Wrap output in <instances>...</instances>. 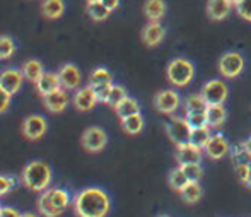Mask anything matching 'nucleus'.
Wrapping results in <instances>:
<instances>
[{
    "instance_id": "f257e3e1",
    "label": "nucleus",
    "mask_w": 251,
    "mask_h": 217,
    "mask_svg": "<svg viewBox=\"0 0 251 217\" xmlns=\"http://www.w3.org/2000/svg\"><path fill=\"white\" fill-rule=\"evenodd\" d=\"M109 209L111 200L102 188H84L74 198V211L79 217H106Z\"/></svg>"
},
{
    "instance_id": "f03ea898",
    "label": "nucleus",
    "mask_w": 251,
    "mask_h": 217,
    "mask_svg": "<svg viewBox=\"0 0 251 217\" xmlns=\"http://www.w3.org/2000/svg\"><path fill=\"white\" fill-rule=\"evenodd\" d=\"M70 204V197L63 188H51L41 191L38 198V211L45 217H58L65 212Z\"/></svg>"
},
{
    "instance_id": "7ed1b4c3",
    "label": "nucleus",
    "mask_w": 251,
    "mask_h": 217,
    "mask_svg": "<svg viewBox=\"0 0 251 217\" xmlns=\"http://www.w3.org/2000/svg\"><path fill=\"white\" fill-rule=\"evenodd\" d=\"M24 187L33 191H45L48 190L51 183V169L47 163L43 161H33L23 169L21 174Z\"/></svg>"
},
{
    "instance_id": "20e7f679",
    "label": "nucleus",
    "mask_w": 251,
    "mask_h": 217,
    "mask_svg": "<svg viewBox=\"0 0 251 217\" xmlns=\"http://www.w3.org/2000/svg\"><path fill=\"white\" fill-rule=\"evenodd\" d=\"M166 77L176 87H185L195 77V65L185 56H176L166 67Z\"/></svg>"
},
{
    "instance_id": "39448f33",
    "label": "nucleus",
    "mask_w": 251,
    "mask_h": 217,
    "mask_svg": "<svg viewBox=\"0 0 251 217\" xmlns=\"http://www.w3.org/2000/svg\"><path fill=\"white\" fill-rule=\"evenodd\" d=\"M245 70V58L238 52H226L219 60V72L226 79H236Z\"/></svg>"
},
{
    "instance_id": "423d86ee",
    "label": "nucleus",
    "mask_w": 251,
    "mask_h": 217,
    "mask_svg": "<svg viewBox=\"0 0 251 217\" xmlns=\"http://www.w3.org/2000/svg\"><path fill=\"white\" fill-rule=\"evenodd\" d=\"M200 94L203 96V99L208 103V106L224 105L226 99H227V96H229V87L222 79H212L203 84Z\"/></svg>"
},
{
    "instance_id": "0eeeda50",
    "label": "nucleus",
    "mask_w": 251,
    "mask_h": 217,
    "mask_svg": "<svg viewBox=\"0 0 251 217\" xmlns=\"http://www.w3.org/2000/svg\"><path fill=\"white\" fill-rule=\"evenodd\" d=\"M166 134L171 138L173 144L179 145V144H186L192 138V127L188 125L186 118L181 116H171V120L166 125Z\"/></svg>"
},
{
    "instance_id": "6e6552de",
    "label": "nucleus",
    "mask_w": 251,
    "mask_h": 217,
    "mask_svg": "<svg viewBox=\"0 0 251 217\" xmlns=\"http://www.w3.org/2000/svg\"><path fill=\"white\" fill-rule=\"evenodd\" d=\"M80 144L87 152H101L108 144V135L101 127H89L84 130Z\"/></svg>"
},
{
    "instance_id": "1a4fd4ad",
    "label": "nucleus",
    "mask_w": 251,
    "mask_h": 217,
    "mask_svg": "<svg viewBox=\"0 0 251 217\" xmlns=\"http://www.w3.org/2000/svg\"><path fill=\"white\" fill-rule=\"evenodd\" d=\"M154 106L159 113H166V115H173L176 109L181 106V98L175 89H164L159 91L154 98Z\"/></svg>"
},
{
    "instance_id": "9d476101",
    "label": "nucleus",
    "mask_w": 251,
    "mask_h": 217,
    "mask_svg": "<svg viewBox=\"0 0 251 217\" xmlns=\"http://www.w3.org/2000/svg\"><path fill=\"white\" fill-rule=\"evenodd\" d=\"M48 130L47 120L41 115H29L24 118L23 122V134L24 137H27L29 140H38L41 138Z\"/></svg>"
},
{
    "instance_id": "9b49d317",
    "label": "nucleus",
    "mask_w": 251,
    "mask_h": 217,
    "mask_svg": "<svg viewBox=\"0 0 251 217\" xmlns=\"http://www.w3.org/2000/svg\"><path fill=\"white\" fill-rule=\"evenodd\" d=\"M203 151L210 159L221 161V159H224L226 156H229V152H231V144H229L227 138H226L222 134H215L210 137V140H208V144L205 145Z\"/></svg>"
},
{
    "instance_id": "f8f14e48",
    "label": "nucleus",
    "mask_w": 251,
    "mask_h": 217,
    "mask_svg": "<svg viewBox=\"0 0 251 217\" xmlns=\"http://www.w3.org/2000/svg\"><path fill=\"white\" fill-rule=\"evenodd\" d=\"M58 79H60V84H62V89H65V91H75V89L80 86L82 76H80V70L77 65H74V63H65V65L60 67Z\"/></svg>"
},
{
    "instance_id": "ddd939ff",
    "label": "nucleus",
    "mask_w": 251,
    "mask_h": 217,
    "mask_svg": "<svg viewBox=\"0 0 251 217\" xmlns=\"http://www.w3.org/2000/svg\"><path fill=\"white\" fill-rule=\"evenodd\" d=\"M201 154H203V149L197 147V145L192 144V142L176 145V163H178L179 166L200 163Z\"/></svg>"
},
{
    "instance_id": "4468645a",
    "label": "nucleus",
    "mask_w": 251,
    "mask_h": 217,
    "mask_svg": "<svg viewBox=\"0 0 251 217\" xmlns=\"http://www.w3.org/2000/svg\"><path fill=\"white\" fill-rule=\"evenodd\" d=\"M24 82V74L19 69H5L0 74V86L5 89L10 96H14L16 92L21 91Z\"/></svg>"
},
{
    "instance_id": "2eb2a0df",
    "label": "nucleus",
    "mask_w": 251,
    "mask_h": 217,
    "mask_svg": "<svg viewBox=\"0 0 251 217\" xmlns=\"http://www.w3.org/2000/svg\"><path fill=\"white\" fill-rule=\"evenodd\" d=\"M98 103H100L98 101V96L91 86L80 87L79 91L74 94V106H75L79 111H91Z\"/></svg>"
},
{
    "instance_id": "dca6fc26",
    "label": "nucleus",
    "mask_w": 251,
    "mask_h": 217,
    "mask_svg": "<svg viewBox=\"0 0 251 217\" xmlns=\"http://www.w3.org/2000/svg\"><path fill=\"white\" fill-rule=\"evenodd\" d=\"M166 38V29L159 21H149L142 29V40L147 46H157Z\"/></svg>"
},
{
    "instance_id": "f3484780",
    "label": "nucleus",
    "mask_w": 251,
    "mask_h": 217,
    "mask_svg": "<svg viewBox=\"0 0 251 217\" xmlns=\"http://www.w3.org/2000/svg\"><path fill=\"white\" fill-rule=\"evenodd\" d=\"M234 3L231 0H208L207 14L212 21H224L231 14Z\"/></svg>"
},
{
    "instance_id": "a211bd4d",
    "label": "nucleus",
    "mask_w": 251,
    "mask_h": 217,
    "mask_svg": "<svg viewBox=\"0 0 251 217\" xmlns=\"http://www.w3.org/2000/svg\"><path fill=\"white\" fill-rule=\"evenodd\" d=\"M43 105H45V108L51 113L63 111L65 106L69 105V96H67V91L60 87L58 91L51 92V94H48V96H43Z\"/></svg>"
},
{
    "instance_id": "6ab92c4d",
    "label": "nucleus",
    "mask_w": 251,
    "mask_h": 217,
    "mask_svg": "<svg viewBox=\"0 0 251 217\" xmlns=\"http://www.w3.org/2000/svg\"><path fill=\"white\" fill-rule=\"evenodd\" d=\"M60 87H62V84H60L58 74H53V72H45L36 82V89L41 96L51 94V92L58 91Z\"/></svg>"
},
{
    "instance_id": "aec40b11",
    "label": "nucleus",
    "mask_w": 251,
    "mask_h": 217,
    "mask_svg": "<svg viewBox=\"0 0 251 217\" xmlns=\"http://www.w3.org/2000/svg\"><path fill=\"white\" fill-rule=\"evenodd\" d=\"M166 2L164 0H146L144 3V14L149 21H161L166 16Z\"/></svg>"
},
{
    "instance_id": "412c9836",
    "label": "nucleus",
    "mask_w": 251,
    "mask_h": 217,
    "mask_svg": "<svg viewBox=\"0 0 251 217\" xmlns=\"http://www.w3.org/2000/svg\"><path fill=\"white\" fill-rule=\"evenodd\" d=\"M227 118V111H226L224 105H212L207 109V120L210 129H219L226 123Z\"/></svg>"
},
{
    "instance_id": "4be33fe9",
    "label": "nucleus",
    "mask_w": 251,
    "mask_h": 217,
    "mask_svg": "<svg viewBox=\"0 0 251 217\" xmlns=\"http://www.w3.org/2000/svg\"><path fill=\"white\" fill-rule=\"evenodd\" d=\"M23 74H24V79L36 84L38 79L45 74L43 63H41L40 60H34V58L27 60V62H24V65H23Z\"/></svg>"
},
{
    "instance_id": "5701e85b",
    "label": "nucleus",
    "mask_w": 251,
    "mask_h": 217,
    "mask_svg": "<svg viewBox=\"0 0 251 217\" xmlns=\"http://www.w3.org/2000/svg\"><path fill=\"white\" fill-rule=\"evenodd\" d=\"M115 111H116V115H118L120 118H126V116H132V115L140 113V105H139V101H137V99L126 96L123 101H120L118 105L115 106Z\"/></svg>"
},
{
    "instance_id": "b1692460",
    "label": "nucleus",
    "mask_w": 251,
    "mask_h": 217,
    "mask_svg": "<svg viewBox=\"0 0 251 217\" xmlns=\"http://www.w3.org/2000/svg\"><path fill=\"white\" fill-rule=\"evenodd\" d=\"M41 12L48 19H58L65 12V3L63 0H45L41 3Z\"/></svg>"
},
{
    "instance_id": "393cba45",
    "label": "nucleus",
    "mask_w": 251,
    "mask_h": 217,
    "mask_svg": "<svg viewBox=\"0 0 251 217\" xmlns=\"http://www.w3.org/2000/svg\"><path fill=\"white\" fill-rule=\"evenodd\" d=\"M179 195H181L183 202H186V204H197L201 198V195H203V188L200 187L199 181H190V183L179 191Z\"/></svg>"
},
{
    "instance_id": "a878e982",
    "label": "nucleus",
    "mask_w": 251,
    "mask_h": 217,
    "mask_svg": "<svg viewBox=\"0 0 251 217\" xmlns=\"http://www.w3.org/2000/svg\"><path fill=\"white\" fill-rule=\"evenodd\" d=\"M146 123H144V116L140 113L132 116H126V118H122V129L123 132H126L128 135H137L144 130Z\"/></svg>"
},
{
    "instance_id": "bb28decb",
    "label": "nucleus",
    "mask_w": 251,
    "mask_h": 217,
    "mask_svg": "<svg viewBox=\"0 0 251 217\" xmlns=\"http://www.w3.org/2000/svg\"><path fill=\"white\" fill-rule=\"evenodd\" d=\"M183 105H185L186 113H205L208 109V103L205 101L200 92L199 94H190Z\"/></svg>"
},
{
    "instance_id": "cd10ccee",
    "label": "nucleus",
    "mask_w": 251,
    "mask_h": 217,
    "mask_svg": "<svg viewBox=\"0 0 251 217\" xmlns=\"http://www.w3.org/2000/svg\"><path fill=\"white\" fill-rule=\"evenodd\" d=\"M168 183H169V187H171L173 190L181 191L183 188L190 183V181H188V178H186L185 171L181 169V166H178V168H175V169H171V171H169Z\"/></svg>"
},
{
    "instance_id": "c85d7f7f",
    "label": "nucleus",
    "mask_w": 251,
    "mask_h": 217,
    "mask_svg": "<svg viewBox=\"0 0 251 217\" xmlns=\"http://www.w3.org/2000/svg\"><path fill=\"white\" fill-rule=\"evenodd\" d=\"M102 84H113V74L104 67H98L91 72L89 86H102Z\"/></svg>"
},
{
    "instance_id": "c756f323",
    "label": "nucleus",
    "mask_w": 251,
    "mask_h": 217,
    "mask_svg": "<svg viewBox=\"0 0 251 217\" xmlns=\"http://www.w3.org/2000/svg\"><path fill=\"white\" fill-rule=\"evenodd\" d=\"M87 14H89V17L93 21L101 23V21L108 19L111 10H109L102 2H94V3H87Z\"/></svg>"
},
{
    "instance_id": "7c9ffc66",
    "label": "nucleus",
    "mask_w": 251,
    "mask_h": 217,
    "mask_svg": "<svg viewBox=\"0 0 251 217\" xmlns=\"http://www.w3.org/2000/svg\"><path fill=\"white\" fill-rule=\"evenodd\" d=\"M229 156H231V159H232L234 164H243V163L251 161V156H250L248 149H246L245 142H239V144H236V145H231V152H229Z\"/></svg>"
},
{
    "instance_id": "2f4dec72",
    "label": "nucleus",
    "mask_w": 251,
    "mask_h": 217,
    "mask_svg": "<svg viewBox=\"0 0 251 217\" xmlns=\"http://www.w3.org/2000/svg\"><path fill=\"white\" fill-rule=\"evenodd\" d=\"M210 137H212L210 127H203V129H195V130H192V138H190V142H192V144H195L197 147L205 149V145L208 144Z\"/></svg>"
},
{
    "instance_id": "473e14b6",
    "label": "nucleus",
    "mask_w": 251,
    "mask_h": 217,
    "mask_svg": "<svg viewBox=\"0 0 251 217\" xmlns=\"http://www.w3.org/2000/svg\"><path fill=\"white\" fill-rule=\"evenodd\" d=\"M185 118H186V122H188V125L192 127V130L208 127L207 111H205V113H186Z\"/></svg>"
},
{
    "instance_id": "72a5a7b5",
    "label": "nucleus",
    "mask_w": 251,
    "mask_h": 217,
    "mask_svg": "<svg viewBox=\"0 0 251 217\" xmlns=\"http://www.w3.org/2000/svg\"><path fill=\"white\" fill-rule=\"evenodd\" d=\"M16 52V45H14L10 36H0V60L10 58Z\"/></svg>"
},
{
    "instance_id": "f704fd0d",
    "label": "nucleus",
    "mask_w": 251,
    "mask_h": 217,
    "mask_svg": "<svg viewBox=\"0 0 251 217\" xmlns=\"http://www.w3.org/2000/svg\"><path fill=\"white\" fill-rule=\"evenodd\" d=\"M181 169L185 171L188 181H200L203 176V168L200 166V163H193V164H185L181 166Z\"/></svg>"
},
{
    "instance_id": "c9c22d12",
    "label": "nucleus",
    "mask_w": 251,
    "mask_h": 217,
    "mask_svg": "<svg viewBox=\"0 0 251 217\" xmlns=\"http://www.w3.org/2000/svg\"><path fill=\"white\" fill-rule=\"evenodd\" d=\"M128 96V92H126V89L123 86H118V84H113L111 87V94H109V99H108V105L113 106L115 108L116 105H118L120 101H123V99Z\"/></svg>"
},
{
    "instance_id": "e433bc0d",
    "label": "nucleus",
    "mask_w": 251,
    "mask_h": 217,
    "mask_svg": "<svg viewBox=\"0 0 251 217\" xmlns=\"http://www.w3.org/2000/svg\"><path fill=\"white\" fill-rule=\"evenodd\" d=\"M234 173H236V176L239 178V181H241V183H246V181L251 180V164H250V163L236 164L234 166Z\"/></svg>"
},
{
    "instance_id": "4c0bfd02",
    "label": "nucleus",
    "mask_w": 251,
    "mask_h": 217,
    "mask_svg": "<svg viewBox=\"0 0 251 217\" xmlns=\"http://www.w3.org/2000/svg\"><path fill=\"white\" fill-rule=\"evenodd\" d=\"M236 12L245 21H250L251 23V0H239L236 3Z\"/></svg>"
},
{
    "instance_id": "58836bf2",
    "label": "nucleus",
    "mask_w": 251,
    "mask_h": 217,
    "mask_svg": "<svg viewBox=\"0 0 251 217\" xmlns=\"http://www.w3.org/2000/svg\"><path fill=\"white\" fill-rule=\"evenodd\" d=\"M93 87V86H91ZM111 87L113 84H102V86H94V92L98 96V101L100 103H108L109 99V94H111Z\"/></svg>"
},
{
    "instance_id": "ea45409f",
    "label": "nucleus",
    "mask_w": 251,
    "mask_h": 217,
    "mask_svg": "<svg viewBox=\"0 0 251 217\" xmlns=\"http://www.w3.org/2000/svg\"><path fill=\"white\" fill-rule=\"evenodd\" d=\"M10 98L12 96L9 94V92L5 91L2 86H0V115H2L3 111H5L7 108H9V105H10Z\"/></svg>"
},
{
    "instance_id": "a19ab883",
    "label": "nucleus",
    "mask_w": 251,
    "mask_h": 217,
    "mask_svg": "<svg viewBox=\"0 0 251 217\" xmlns=\"http://www.w3.org/2000/svg\"><path fill=\"white\" fill-rule=\"evenodd\" d=\"M14 187V178L10 176H0V197L5 195L7 191H10V188Z\"/></svg>"
},
{
    "instance_id": "79ce46f5",
    "label": "nucleus",
    "mask_w": 251,
    "mask_h": 217,
    "mask_svg": "<svg viewBox=\"0 0 251 217\" xmlns=\"http://www.w3.org/2000/svg\"><path fill=\"white\" fill-rule=\"evenodd\" d=\"M23 214H19V211L12 207H0V217H21Z\"/></svg>"
},
{
    "instance_id": "37998d69",
    "label": "nucleus",
    "mask_w": 251,
    "mask_h": 217,
    "mask_svg": "<svg viewBox=\"0 0 251 217\" xmlns=\"http://www.w3.org/2000/svg\"><path fill=\"white\" fill-rule=\"evenodd\" d=\"M101 2L104 3V5L108 7L109 10H111V12H113V10H116V9L120 7V0H101Z\"/></svg>"
},
{
    "instance_id": "c03bdc74",
    "label": "nucleus",
    "mask_w": 251,
    "mask_h": 217,
    "mask_svg": "<svg viewBox=\"0 0 251 217\" xmlns=\"http://www.w3.org/2000/svg\"><path fill=\"white\" fill-rule=\"evenodd\" d=\"M245 145H246V149H248V152H250V156H251V135L245 140Z\"/></svg>"
},
{
    "instance_id": "a18cd8bd",
    "label": "nucleus",
    "mask_w": 251,
    "mask_h": 217,
    "mask_svg": "<svg viewBox=\"0 0 251 217\" xmlns=\"http://www.w3.org/2000/svg\"><path fill=\"white\" fill-rule=\"evenodd\" d=\"M21 217H38V216H34V214H31V212H26V214H23Z\"/></svg>"
},
{
    "instance_id": "49530a36",
    "label": "nucleus",
    "mask_w": 251,
    "mask_h": 217,
    "mask_svg": "<svg viewBox=\"0 0 251 217\" xmlns=\"http://www.w3.org/2000/svg\"><path fill=\"white\" fill-rule=\"evenodd\" d=\"M94 2H101V0H87V3H94Z\"/></svg>"
},
{
    "instance_id": "de8ad7c7",
    "label": "nucleus",
    "mask_w": 251,
    "mask_h": 217,
    "mask_svg": "<svg viewBox=\"0 0 251 217\" xmlns=\"http://www.w3.org/2000/svg\"><path fill=\"white\" fill-rule=\"evenodd\" d=\"M245 185H246V187H248V188H251V180H250V181H246Z\"/></svg>"
},
{
    "instance_id": "09e8293b",
    "label": "nucleus",
    "mask_w": 251,
    "mask_h": 217,
    "mask_svg": "<svg viewBox=\"0 0 251 217\" xmlns=\"http://www.w3.org/2000/svg\"><path fill=\"white\" fill-rule=\"evenodd\" d=\"M231 2H232V3H234V5H236V3H238V2H239V0H231Z\"/></svg>"
},
{
    "instance_id": "8fccbe9b",
    "label": "nucleus",
    "mask_w": 251,
    "mask_h": 217,
    "mask_svg": "<svg viewBox=\"0 0 251 217\" xmlns=\"http://www.w3.org/2000/svg\"><path fill=\"white\" fill-rule=\"evenodd\" d=\"M157 217H169V216H164V214H162V216H157Z\"/></svg>"
}]
</instances>
